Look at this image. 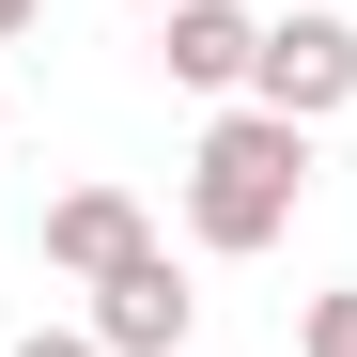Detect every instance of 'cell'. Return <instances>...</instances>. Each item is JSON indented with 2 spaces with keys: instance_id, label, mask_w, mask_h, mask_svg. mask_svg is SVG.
I'll list each match as a JSON object with an SVG mask.
<instances>
[{
  "instance_id": "7a4b0ae2",
  "label": "cell",
  "mask_w": 357,
  "mask_h": 357,
  "mask_svg": "<svg viewBox=\"0 0 357 357\" xmlns=\"http://www.w3.org/2000/svg\"><path fill=\"white\" fill-rule=\"evenodd\" d=\"M249 109H280V125H342V109H357V31H342V16H264Z\"/></svg>"
},
{
  "instance_id": "52a82bcc",
  "label": "cell",
  "mask_w": 357,
  "mask_h": 357,
  "mask_svg": "<svg viewBox=\"0 0 357 357\" xmlns=\"http://www.w3.org/2000/svg\"><path fill=\"white\" fill-rule=\"evenodd\" d=\"M16 357H109V342H93V326H31Z\"/></svg>"
},
{
  "instance_id": "9c48e42d",
  "label": "cell",
  "mask_w": 357,
  "mask_h": 357,
  "mask_svg": "<svg viewBox=\"0 0 357 357\" xmlns=\"http://www.w3.org/2000/svg\"><path fill=\"white\" fill-rule=\"evenodd\" d=\"M155 16H171V0H155Z\"/></svg>"
},
{
  "instance_id": "277c9868",
  "label": "cell",
  "mask_w": 357,
  "mask_h": 357,
  "mask_svg": "<svg viewBox=\"0 0 357 357\" xmlns=\"http://www.w3.org/2000/svg\"><path fill=\"white\" fill-rule=\"evenodd\" d=\"M140 249H155V233H140L125 187H63V202H47V264H63V280H109V264H140Z\"/></svg>"
},
{
  "instance_id": "3957f363",
  "label": "cell",
  "mask_w": 357,
  "mask_h": 357,
  "mask_svg": "<svg viewBox=\"0 0 357 357\" xmlns=\"http://www.w3.org/2000/svg\"><path fill=\"white\" fill-rule=\"evenodd\" d=\"M109 357H187V326H202V295H187V264L171 249H140V264H109L93 280V311H78Z\"/></svg>"
},
{
  "instance_id": "5b68a950",
  "label": "cell",
  "mask_w": 357,
  "mask_h": 357,
  "mask_svg": "<svg viewBox=\"0 0 357 357\" xmlns=\"http://www.w3.org/2000/svg\"><path fill=\"white\" fill-rule=\"evenodd\" d=\"M264 63V16H233V0H171V78L187 93H249Z\"/></svg>"
},
{
  "instance_id": "6da1fadb",
  "label": "cell",
  "mask_w": 357,
  "mask_h": 357,
  "mask_svg": "<svg viewBox=\"0 0 357 357\" xmlns=\"http://www.w3.org/2000/svg\"><path fill=\"white\" fill-rule=\"evenodd\" d=\"M295 202H311V125H280V109H218L202 155H187V233L249 264V249L295 233Z\"/></svg>"
},
{
  "instance_id": "8992f818",
  "label": "cell",
  "mask_w": 357,
  "mask_h": 357,
  "mask_svg": "<svg viewBox=\"0 0 357 357\" xmlns=\"http://www.w3.org/2000/svg\"><path fill=\"white\" fill-rule=\"evenodd\" d=\"M311 357H357V295H311Z\"/></svg>"
},
{
  "instance_id": "ba28073f",
  "label": "cell",
  "mask_w": 357,
  "mask_h": 357,
  "mask_svg": "<svg viewBox=\"0 0 357 357\" xmlns=\"http://www.w3.org/2000/svg\"><path fill=\"white\" fill-rule=\"evenodd\" d=\"M16 31H31V0H0V47H16Z\"/></svg>"
}]
</instances>
